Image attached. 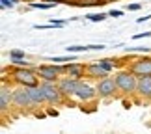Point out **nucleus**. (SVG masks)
<instances>
[{
    "label": "nucleus",
    "mask_w": 151,
    "mask_h": 134,
    "mask_svg": "<svg viewBox=\"0 0 151 134\" xmlns=\"http://www.w3.org/2000/svg\"><path fill=\"white\" fill-rule=\"evenodd\" d=\"M11 78H13V82H17L21 88H26V90L41 86L39 77H37V73L34 71V69H19L17 67L15 71L11 73Z\"/></svg>",
    "instance_id": "f257e3e1"
},
{
    "label": "nucleus",
    "mask_w": 151,
    "mask_h": 134,
    "mask_svg": "<svg viewBox=\"0 0 151 134\" xmlns=\"http://www.w3.org/2000/svg\"><path fill=\"white\" fill-rule=\"evenodd\" d=\"M114 80L118 84V90L123 93H134L138 88V77L134 73H131L129 69H123V71H118L114 75Z\"/></svg>",
    "instance_id": "f03ea898"
},
{
    "label": "nucleus",
    "mask_w": 151,
    "mask_h": 134,
    "mask_svg": "<svg viewBox=\"0 0 151 134\" xmlns=\"http://www.w3.org/2000/svg\"><path fill=\"white\" fill-rule=\"evenodd\" d=\"M37 77L41 78V82H56L62 78V75H65V65H39L36 69Z\"/></svg>",
    "instance_id": "7ed1b4c3"
},
{
    "label": "nucleus",
    "mask_w": 151,
    "mask_h": 134,
    "mask_svg": "<svg viewBox=\"0 0 151 134\" xmlns=\"http://www.w3.org/2000/svg\"><path fill=\"white\" fill-rule=\"evenodd\" d=\"M41 88H43L45 99H47L49 104H60L63 101V95L56 82H41Z\"/></svg>",
    "instance_id": "20e7f679"
},
{
    "label": "nucleus",
    "mask_w": 151,
    "mask_h": 134,
    "mask_svg": "<svg viewBox=\"0 0 151 134\" xmlns=\"http://www.w3.org/2000/svg\"><path fill=\"white\" fill-rule=\"evenodd\" d=\"M131 73H134L136 77H151V58H140L134 60L129 67Z\"/></svg>",
    "instance_id": "39448f33"
},
{
    "label": "nucleus",
    "mask_w": 151,
    "mask_h": 134,
    "mask_svg": "<svg viewBox=\"0 0 151 134\" xmlns=\"http://www.w3.org/2000/svg\"><path fill=\"white\" fill-rule=\"evenodd\" d=\"M75 97H77L78 101H84V102L93 101V99L97 97V88L90 86L88 82H84V80H80L78 88H77V91H75Z\"/></svg>",
    "instance_id": "423d86ee"
},
{
    "label": "nucleus",
    "mask_w": 151,
    "mask_h": 134,
    "mask_svg": "<svg viewBox=\"0 0 151 134\" xmlns=\"http://www.w3.org/2000/svg\"><path fill=\"white\" fill-rule=\"evenodd\" d=\"M78 84H80V80L71 78V77H63L58 80V88H60L63 97H75V91H77Z\"/></svg>",
    "instance_id": "0eeeda50"
},
{
    "label": "nucleus",
    "mask_w": 151,
    "mask_h": 134,
    "mask_svg": "<svg viewBox=\"0 0 151 134\" xmlns=\"http://www.w3.org/2000/svg\"><path fill=\"white\" fill-rule=\"evenodd\" d=\"M116 91H118V84H116L114 77L103 78V80H99V84H97V95L99 97H112Z\"/></svg>",
    "instance_id": "6e6552de"
},
{
    "label": "nucleus",
    "mask_w": 151,
    "mask_h": 134,
    "mask_svg": "<svg viewBox=\"0 0 151 134\" xmlns=\"http://www.w3.org/2000/svg\"><path fill=\"white\" fill-rule=\"evenodd\" d=\"M13 104L19 108H28V106H34L32 104V99H30V93H28L26 88H19L13 91Z\"/></svg>",
    "instance_id": "1a4fd4ad"
},
{
    "label": "nucleus",
    "mask_w": 151,
    "mask_h": 134,
    "mask_svg": "<svg viewBox=\"0 0 151 134\" xmlns=\"http://www.w3.org/2000/svg\"><path fill=\"white\" fill-rule=\"evenodd\" d=\"M13 91L15 90H11L6 84H2V90H0V112H2V114L8 112L9 104L13 102Z\"/></svg>",
    "instance_id": "9d476101"
},
{
    "label": "nucleus",
    "mask_w": 151,
    "mask_h": 134,
    "mask_svg": "<svg viewBox=\"0 0 151 134\" xmlns=\"http://www.w3.org/2000/svg\"><path fill=\"white\" fill-rule=\"evenodd\" d=\"M84 75H86V65H82V63H67L65 65V77L80 80Z\"/></svg>",
    "instance_id": "9b49d317"
},
{
    "label": "nucleus",
    "mask_w": 151,
    "mask_h": 134,
    "mask_svg": "<svg viewBox=\"0 0 151 134\" xmlns=\"http://www.w3.org/2000/svg\"><path fill=\"white\" fill-rule=\"evenodd\" d=\"M86 75H90V77H93V78H101V80L103 78H108V71L104 67H101L99 62L86 65Z\"/></svg>",
    "instance_id": "f8f14e48"
},
{
    "label": "nucleus",
    "mask_w": 151,
    "mask_h": 134,
    "mask_svg": "<svg viewBox=\"0 0 151 134\" xmlns=\"http://www.w3.org/2000/svg\"><path fill=\"white\" fill-rule=\"evenodd\" d=\"M138 95L151 99V77H138Z\"/></svg>",
    "instance_id": "ddd939ff"
},
{
    "label": "nucleus",
    "mask_w": 151,
    "mask_h": 134,
    "mask_svg": "<svg viewBox=\"0 0 151 134\" xmlns=\"http://www.w3.org/2000/svg\"><path fill=\"white\" fill-rule=\"evenodd\" d=\"M28 93H30V99H32V104H34V106H39V104H45V102H47L41 86H37V88H30V90H28Z\"/></svg>",
    "instance_id": "4468645a"
},
{
    "label": "nucleus",
    "mask_w": 151,
    "mask_h": 134,
    "mask_svg": "<svg viewBox=\"0 0 151 134\" xmlns=\"http://www.w3.org/2000/svg\"><path fill=\"white\" fill-rule=\"evenodd\" d=\"M106 13H91V15H88V17H86V19H88V21H91V22H101V21H104V19H106Z\"/></svg>",
    "instance_id": "2eb2a0df"
},
{
    "label": "nucleus",
    "mask_w": 151,
    "mask_h": 134,
    "mask_svg": "<svg viewBox=\"0 0 151 134\" xmlns=\"http://www.w3.org/2000/svg\"><path fill=\"white\" fill-rule=\"evenodd\" d=\"M99 63H101V67H104L108 73H110V71H114V67H118L114 60H99Z\"/></svg>",
    "instance_id": "dca6fc26"
},
{
    "label": "nucleus",
    "mask_w": 151,
    "mask_h": 134,
    "mask_svg": "<svg viewBox=\"0 0 151 134\" xmlns=\"http://www.w3.org/2000/svg\"><path fill=\"white\" fill-rule=\"evenodd\" d=\"M50 62H54V63H71L73 58L71 56H52Z\"/></svg>",
    "instance_id": "f3484780"
},
{
    "label": "nucleus",
    "mask_w": 151,
    "mask_h": 134,
    "mask_svg": "<svg viewBox=\"0 0 151 134\" xmlns=\"http://www.w3.org/2000/svg\"><path fill=\"white\" fill-rule=\"evenodd\" d=\"M30 6L34 9H50V8H54V4H49V2H32Z\"/></svg>",
    "instance_id": "a211bd4d"
},
{
    "label": "nucleus",
    "mask_w": 151,
    "mask_h": 134,
    "mask_svg": "<svg viewBox=\"0 0 151 134\" xmlns=\"http://www.w3.org/2000/svg\"><path fill=\"white\" fill-rule=\"evenodd\" d=\"M9 58L11 60H24V50H19V49L9 50Z\"/></svg>",
    "instance_id": "6ab92c4d"
},
{
    "label": "nucleus",
    "mask_w": 151,
    "mask_h": 134,
    "mask_svg": "<svg viewBox=\"0 0 151 134\" xmlns=\"http://www.w3.org/2000/svg\"><path fill=\"white\" fill-rule=\"evenodd\" d=\"M69 52H82V50H90V45H69L67 47Z\"/></svg>",
    "instance_id": "aec40b11"
},
{
    "label": "nucleus",
    "mask_w": 151,
    "mask_h": 134,
    "mask_svg": "<svg viewBox=\"0 0 151 134\" xmlns=\"http://www.w3.org/2000/svg\"><path fill=\"white\" fill-rule=\"evenodd\" d=\"M104 0H78V6H97V4H103Z\"/></svg>",
    "instance_id": "412c9836"
},
{
    "label": "nucleus",
    "mask_w": 151,
    "mask_h": 134,
    "mask_svg": "<svg viewBox=\"0 0 151 134\" xmlns=\"http://www.w3.org/2000/svg\"><path fill=\"white\" fill-rule=\"evenodd\" d=\"M19 0H0V4H2V8L6 9V8H11L13 4H17Z\"/></svg>",
    "instance_id": "4be33fe9"
},
{
    "label": "nucleus",
    "mask_w": 151,
    "mask_h": 134,
    "mask_svg": "<svg viewBox=\"0 0 151 134\" xmlns=\"http://www.w3.org/2000/svg\"><path fill=\"white\" fill-rule=\"evenodd\" d=\"M50 26L62 28V26H65V21H62V19H52V21H50Z\"/></svg>",
    "instance_id": "5701e85b"
},
{
    "label": "nucleus",
    "mask_w": 151,
    "mask_h": 134,
    "mask_svg": "<svg viewBox=\"0 0 151 134\" xmlns=\"http://www.w3.org/2000/svg\"><path fill=\"white\" fill-rule=\"evenodd\" d=\"M142 37H151V32H142V34H136V36H132V39H142Z\"/></svg>",
    "instance_id": "b1692460"
},
{
    "label": "nucleus",
    "mask_w": 151,
    "mask_h": 134,
    "mask_svg": "<svg viewBox=\"0 0 151 134\" xmlns=\"http://www.w3.org/2000/svg\"><path fill=\"white\" fill-rule=\"evenodd\" d=\"M108 15H110V17H121V15H123V11H119V9H112V11H108Z\"/></svg>",
    "instance_id": "393cba45"
},
{
    "label": "nucleus",
    "mask_w": 151,
    "mask_h": 134,
    "mask_svg": "<svg viewBox=\"0 0 151 134\" xmlns=\"http://www.w3.org/2000/svg\"><path fill=\"white\" fill-rule=\"evenodd\" d=\"M149 19H151V15H144V17H140V19H136V22H138V24H142V22H146Z\"/></svg>",
    "instance_id": "a878e982"
},
{
    "label": "nucleus",
    "mask_w": 151,
    "mask_h": 134,
    "mask_svg": "<svg viewBox=\"0 0 151 134\" xmlns=\"http://www.w3.org/2000/svg\"><path fill=\"white\" fill-rule=\"evenodd\" d=\"M127 9H129V11H136V9H140V4H131V6H127Z\"/></svg>",
    "instance_id": "bb28decb"
},
{
    "label": "nucleus",
    "mask_w": 151,
    "mask_h": 134,
    "mask_svg": "<svg viewBox=\"0 0 151 134\" xmlns=\"http://www.w3.org/2000/svg\"><path fill=\"white\" fill-rule=\"evenodd\" d=\"M47 114H49V115H54V118H56V115H58V112H56V110H52V108L49 110V112H47Z\"/></svg>",
    "instance_id": "cd10ccee"
}]
</instances>
